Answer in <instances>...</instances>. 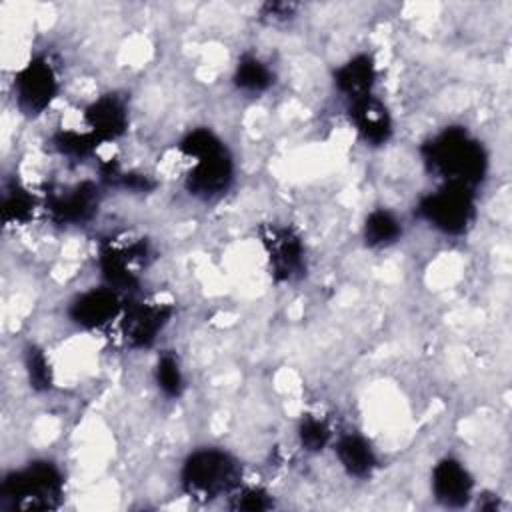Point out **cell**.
<instances>
[{
	"label": "cell",
	"mask_w": 512,
	"mask_h": 512,
	"mask_svg": "<svg viewBox=\"0 0 512 512\" xmlns=\"http://www.w3.org/2000/svg\"><path fill=\"white\" fill-rule=\"evenodd\" d=\"M54 148L68 158H86L90 156L96 146L100 144L88 130L86 132H78V130H60L54 134L52 138Z\"/></svg>",
	"instance_id": "cell-21"
},
{
	"label": "cell",
	"mask_w": 512,
	"mask_h": 512,
	"mask_svg": "<svg viewBox=\"0 0 512 512\" xmlns=\"http://www.w3.org/2000/svg\"><path fill=\"white\" fill-rule=\"evenodd\" d=\"M232 80L238 90H242L246 94H260L272 86L274 74H272L270 66L266 62H262L258 56L244 54L236 64Z\"/></svg>",
	"instance_id": "cell-17"
},
{
	"label": "cell",
	"mask_w": 512,
	"mask_h": 512,
	"mask_svg": "<svg viewBox=\"0 0 512 512\" xmlns=\"http://www.w3.org/2000/svg\"><path fill=\"white\" fill-rule=\"evenodd\" d=\"M58 76L50 60L34 56L14 76V98L22 114H42L58 94Z\"/></svg>",
	"instance_id": "cell-7"
},
{
	"label": "cell",
	"mask_w": 512,
	"mask_h": 512,
	"mask_svg": "<svg viewBox=\"0 0 512 512\" xmlns=\"http://www.w3.org/2000/svg\"><path fill=\"white\" fill-rule=\"evenodd\" d=\"M88 132L102 144L120 138L128 128V106L122 96L104 94L84 110Z\"/></svg>",
	"instance_id": "cell-13"
},
{
	"label": "cell",
	"mask_w": 512,
	"mask_h": 512,
	"mask_svg": "<svg viewBox=\"0 0 512 512\" xmlns=\"http://www.w3.org/2000/svg\"><path fill=\"white\" fill-rule=\"evenodd\" d=\"M298 440L304 450L322 452L332 440V430L322 418L314 414H306L298 424Z\"/></svg>",
	"instance_id": "cell-22"
},
{
	"label": "cell",
	"mask_w": 512,
	"mask_h": 512,
	"mask_svg": "<svg viewBox=\"0 0 512 512\" xmlns=\"http://www.w3.org/2000/svg\"><path fill=\"white\" fill-rule=\"evenodd\" d=\"M348 114L356 132L366 144L382 146L390 140L392 116L378 96L368 94L358 100H352L348 106Z\"/></svg>",
	"instance_id": "cell-12"
},
{
	"label": "cell",
	"mask_w": 512,
	"mask_h": 512,
	"mask_svg": "<svg viewBox=\"0 0 512 512\" xmlns=\"http://www.w3.org/2000/svg\"><path fill=\"white\" fill-rule=\"evenodd\" d=\"M240 462L220 448L194 450L182 464L180 482L184 492L194 500H214L232 494L240 486Z\"/></svg>",
	"instance_id": "cell-3"
},
{
	"label": "cell",
	"mask_w": 512,
	"mask_h": 512,
	"mask_svg": "<svg viewBox=\"0 0 512 512\" xmlns=\"http://www.w3.org/2000/svg\"><path fill=\"white\" fill-rule=\"evenodd\" d=\"M148 256V244L144 240H136L130 246H116L112 242L102 244L98 254L100 274L108 288L134 290L138 286L136 266H142Z\"/></svg>",
	"instance_id": "cell-9"
},
{
	"label": "cell",
	"mask_w": 512,
	"mask_h": 512,
	"mask_svg": "<svg viewBox=\"0 0 512 512\" xmlns=\"http://www.w3.org/2000/svg\"><path fill=\"white\" fill-rule=\"evenodd\" d=\"M364 242L372 248H386L402 236L400 220L386 208L372 210L364 220Z\"/></svg>",
	"instance_id": "cell-18"
},
{
	"label": "cell",
	"mask_w": 512,
	"mask_h": 512,
	"mask_svg": "<svg viewBox=\"0 0 512 512\" xmlns=\"http://www.w3.org/2000/svg\"><path fill=\"white\" fill-rule=\"evenodd\" d=\"M298 6L292 2H266L260 8V20H264L266 24H286L296 16Z\"/></svg>",
	"instance_id": "cell-25"
},
{
	"label": "cell",
	"mask_w": 512,
	"mask_h": 512,
	"mask_svg": "<svg viewBox=\"0 0 512 512\" xmlns=\"http://www.w3.org/2000/svg\"><path fill=\"white\" fill-rule=\"evenodd\" d=\"M272 506H274L272 496L266 490L256 488V486H246V488L238 486L230 494V508H234V510L256 512V510H270Z\"/></svg>",
	"instance_id": "cell-24"
},
{
	"label": "cell",
	"mask_w": 512,
	"mask_h": 512,
	"mask_svg": "<svg viewBox=\"0 0 512 512\" xmlns=\"http://www.w3.org/2000/svg\"><path fill=\"white\" fill-rule=\"evenodd\" d=\"M474 480L456 458H442L432 470L434 498L448 508H462L472 498Z\"/></svg>",
	"instance_id": "cell-14"
},
{
	"label": "cell",
	"mask_w": 512,
	"mask_h": 512,
	"mask_svg": "<svg viewBox=\"0 0 512 512\" xmlns=\"http://www.w3.org/2000/svg\"><path fill=\"white\" fill-rule=\"evenodd\" d=\"M120 330L124 342L134 348H148L172 318V306L160 302H132L122 308Z\"/></svg>",
	"instance_id": "cell-8"
},
{
	"label": "cell",
	"mask_w": 512,
	"mask_h": 512,
	"mask_svg": "<svg viewBox=\"0 0 512 512\" xmlns=\"http://www.w3.org/2000/svg\"><path fill=\"white\" fill-rule=\"evenodd\" d=\"M334 452L340 466L354 478H370L378 468V458L374 448L364 436L356 432L342 434L336 440Z\"/></svg>",
	"instance_id": "cell-16"
},
{
	"label": "cell",
	"mask_w": 512,
	"mask_h": 512,
	"mask_svg": "<svg viewBox=\"0 0 512 512\" xmlns=\"http://www.w3.org/2000/svg\"><path fill=\"white\" fill-rule=\"evenodd\" d=\"M100 204V190L94 182H80L76 186L50 192L46 198V212L58 224H84Z\"/></svg>",
	"instance_id": "cell-10"
},
{
	"label": "cell",
	"mask_w": 512,
	"mask_h": 512,
	"mask_svg": "<svg viewBox=\"0 0 512 512\" xmlns=\"http://www.w3.org/2000/svg\"><path fill=\"white\" fill-rule=\"evenodd\" d=\"M426 168L444 180L474 190L486 176L488 154L484 146L460 126H450L422 146Z\"/></svg>",
	"instance_id": "cell-1"
},
{
	"label": "cell",
	"mask_w": 512,
	"mask_h": 512,
	"mask_svg": "<svg viewBox=\"0 0 512 512\" xmlns=\"http://www.w3.org/2000/svg\"><path fill=\"white\" fill-rule=\"evenodd\" d=\"M154 378L160 388V392L168 398H178L184 388V376L178 358L172 352H162L158 356L156 368H154Z\"/></svg>",
	"instance_id": "cell-20"
},
{
	"label": "cell",
	"mask_w": 512,
	"mask_h": 512,
	"mask_svg": "<svg viewBox=\"0 0 512 512\" xmlns=\"http://www.w3.org/2000/svg\"><path fill=\"white\" fill-rule=\"evenodd\" d=\"M270 272L278 282H292L306 270L304 242L292 226L264 224L258 230Z\"/></svg>",
	"instance_id": "cell-6"
},
{
	"label": "cell",
	"mask_w": 512,
	"mask_h": 512,
	"mask_svg": "<svg viewBox=\"0 0 512 512\" xmlns=\"http://www.w3.org/2000/svg\"><path fill=\"white\" fill-rule=\"evenodd\" d=\"M376 82V64L368 54H356L334 72L336 90L350 102L372 94Z\"/></svg>",
	"instance_id": "cell-15"
},
{
	"label": "cell",
	"mask_w": 512,
	"mask_h": 512,
	"mask_svg": "<svg viewBox=\"0 0 512 512\" xmlns=\"http://www.w3.org/2000/svg\"><path fill=\"white\" fill-rule=\"evenodd\" d=\"M122 308L124 306L120 304L118 292L104 286V288H94L76 296L70 304L68 314H70V320L80 328L94 330L118 318L122 314Z\"/></svg>",
	"instance_id": "cell-11"
},
{
	"label": "cell",
	"mask_w": 512,
	"mask_h": 512,
	"mask_svg": "<svg viewBox=\"0 0 512 512\" xmlns=\"http://www.w3.org/2000/svg\"><path fill=\"white\" fill-rule=\"evenodd\" d=\"M34 210L36 198L20 182H12L4 188L0 204L4 224H26L34 216Z\"/></svg>",
	"instance_id": "cell-19"
},
{
	"label": "cell",
	"mask_w": 512,
	"mask_h": 512,
	"mask_svg": "<svg viewBox=\"0 0 512 512\" xmlns=\"http://www.w3.org/2000/svg\"><path fill=\"white\" fill-rule=\"evenodd\" d=\"M178 150L192 158V166L186 174L184 186L192 196L198 198H214L228 190L234 164L224 142L208 128H196L188 132Z\"/></svg>",
	"instance_id": "cell-2"
},
{
	"label": "cell",
	"mask_w": 512,
	"mask_h": 512,
	"mask_svg": "<svg viewBox=\"0 0 512 512\" xmlns=\"http://www.w3.org/2000/svg\"><path fill=\"white\" fill-rule=\"evenodd\" d=\"M418 216L444 234H464L476 216L474 190L442 184L418 202Z\"/></svg>",
	"instance_id": "cell-5"
},
{
	"label": "cell",
	"mask_w": 512,
	"mask_h": 512,
	"mask_svg": "<svg viewBox=\"0 0 512 512\" xmlns=\"http://www.w3.org/2000/svg\"><path fill=\"white\" fill-rule=\"evenodd\" d=\"M24 366H26V374H28V380H30V386L34 390H48L52 386V368H50V362L46 358V354L36 348V346H30L24 354Z\"/></svg>",
	"instance_id": "cell-23"
},
{
	"label": "cell",
	"mask_w": 512,
	"mask_h": 512,
	"mask_svg": "<svg viewBox=\"0 0 512 512\" xmlns=\"http://www.w3.org/2000/svg\"><path fill=\"white\" fill-rule=\"evenodd\" d=\"M62 494V472L48 460L30 462L26 468L10 472L0 486V500L6 508L50 510L60 504Z\"/></svg>",
	"instance_id": "cell-4"
}]
</instances>
